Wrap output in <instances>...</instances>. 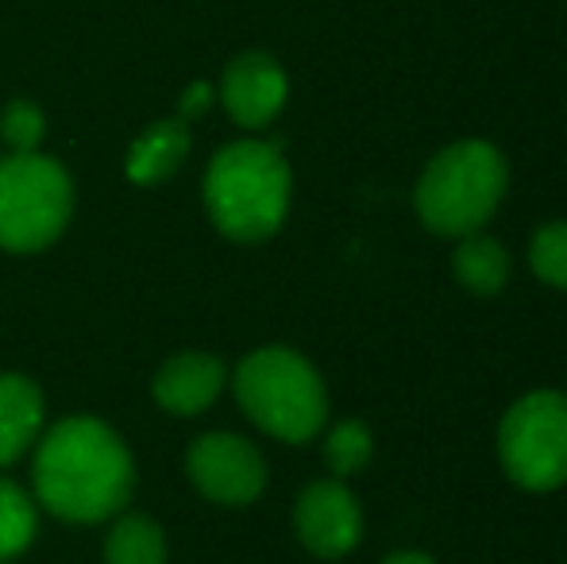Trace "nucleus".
<instances>
[{"label":"nucleus","instance_id":"nucleus-18","mask_svg":"<svg viewBox=\"0 0 567 564\" xmlns=\"http://www.w3.org/2000/svg\"><path fill=\"white\" fill-rule=\"evenodd\" d=\"M0 140L8 143V151H39L47 140V116L35 101H8L0 113Z\"/></svg>","mask_w":567,"mask_h":564},{"label":"nucleus","instance_id":"nucleus-10","mask_svg":"<svg viewBox=\"0 0 567 564\" xmlns=\"http://www.w3.org/2000/svg\"><path fill=\"white\" fill-rule=\"evenodd\" d=\"M228 387L225 360L209 352H178L155 371L151 394L155 402L174 418H197L220 399Z\"/></svg>","mask_w":567,"mask_h":564},{"label":"nucleus","instance_id":"nucleus-19","mask_svg":"<svg viewBox=\"0 0 567 564\" xmlns=\"http://www.w3.org/2000/svg\"><path fill=\"white\" fill-rule=\"evenodd\" d=\"M217 101V90H213L209 82H194L186 93H182V101H178V116L186 124H194L197 116H205L209 113V105Z\"/></svg>","mask_w":567,"mask_h":564},{"label":"nucleus","instance_id":"nucleus-2","mask_svg":"<svg viewBox=\"0 0 567 564\" xmlns=\"http://www.w3.org/2000/svg\"><path fill=\"white\" fill-rule=\"evenodd\" d=\"M290 163L267 140H236L209 158L205 209L209 221L239 244L270 240L290 213Z\"/></svg>","mask_w":567,"mask_h":564},{"label":"nucleus","instance_id":"nucleus-8","mask_svg":"<svg viewBox=\"0 0 567 564\" xmlns=\"http://www.w3.org/2000/svg\"><path fill=\"white\" fill-rule=\"evenodd\" d=\"M293 530H298L301 545L321 561H340L363 537V511L359 499L343 480H317L298 495L293 506Z\"/></svg>","mask_w":567,"mask_h":564},{"label":"nucleus","instance_id":"nucleus-17","mask_svg":"<svg viewBox=\"0 0 567 564\" xmlns=\"http://www.w3.org/2000/svg\"><path fill=\"white\" fill-rule=\"evenodd\" d=\"M529 264L540 283L567 290V221H548L529 244Z\"/></svg>","mask_w":567,"mask_h":564},{"label":"nucleus","instance_id":"nucleus-11","mask_svg":"<svg viewBox=\"0 0 567 564\" xmlns=\"http://www.w3.org/2000/svg\"><path fill=\"white\" fill-rule=\"evenodd\" d=\"M43 429V391L20 371H0V468L16 464Z\"/></svg>","mask_w":567,"mask_h":564},{"label":"nucleus","instance_id":"nucleus-13","mask_svg":"<svg viewBox=\"0 0 567 564\" xmlns=\"http://www.w3.org/2000/svg\"><path fill=\"white\" fill-rule=\"evenodd\" d=\"M452 267L455 279L467 286L471 294H478V298H491V294H498L509 283V252L486 233L460 236Z\"/></svg>","mask_w":567,"mask_h":564},{"label":"nucleus","instance_id":"nucleus-15","mask_svg":"<svg viewBox=\"0 0 567 564\" xmlns=\"http://www.w3.org/2000/svg\"><path fill=\"white\" fill-rule=\"evenodd\" d=\"M39 511L20 483L0 475V561H12L35 542Z\"/></svg>","mask_w":567,"mask_h":564},{"label":"nucleus","instance_id":"nucleus-5","mask_svg":"<svg viewBox=\"0 0 567 564\" xmlns=\"http://www.w3.org/2000/svg\"><path fill=\"white\" fill-rule=\"evenodd\" d=\"M74 213V182L59 158L43 151H12L0 158V248L28 256L66 233Z\"/></svg>","mask_w":567,"mask_h":564},{"label":"nucleus","instance_id":"nucleus-1","mask_svg":"<svg viewBox=\"0 0 567 564\" xmlns=\"http://www.w3.org/2000/svg\"><path fill=\"white\" fill-rule=\"evenodd\" d=\"M135 495V457L109 422L62 418L35 449V499L66 522L116 519Z\"/></svg>","mask_w":567,"mask_h":564},{"label":"nucleus","instance_id":"nucleus-6","mask_svg":"<svg viewBox=\"0 0 567 564\" xmlns=\"http://www.w3.org/2000/svg\"><path fill=\"white\" fill-rule=\"evenodd\" d=\"M502 472L525 491H556L567 483V394L533 391L502 414Z\"/></svg>","mask_w":567,"mask_h":564},{"label":"nucleus","instance_id":"nucleus-7","mask_svg":"<svg viewBox=\"0 0 567 564\" xmlns=\"http://www.w3.org/2000/svg\"><path fill=\"white\" fill-rule=\"evenodd\" d=\"M186 475L209 503L247 506L267 491V460L239 433H202L186 452Z\"/></svg>","mask_w":567,"mask_h":564},{"label":"nucleus","instance_id":"nucleus-12","mask_svg":"<svg viewBox=\"0 0 567 564\" xmlns=\"http://www.w3.org/2000/svg\"><path fill=\"white\" fill-rule=\"evenodd\" d=\"M186 155H189V124L182 116H166V121H155L151 129H143L135 136L124 158V174L135 186H158L171 174H178Z\"/></svg>","mask_w":567,"mask_h":564},{"label":"nucleus","instance_id":"nucleus-4","mask_svg":"<svg viewBox=\"0 0 567 564\" xmlns=\"http://www.w3.org/2000/svg\"><path fill=\"white\" fill-rule=\"evenodd\" d=\"M506 155L486 140L449 143L421 171L413 205L436 236L483 233L506 197Z\"/></svg>","mask_w":567,"mask_h":564},{"label":"nucleus","instance_id":"nucleus-14","mask_svg":"<svg viewBox=\"0 0 567 564\" xmlns=\"http://www.w3.org/2000/svg\"><path fill=\"white\" fill-rule=\"evenodd\" d=\"M105 564H166V534L155 519L120 511L105 534Z\"/></svg>","mask_w":567,"mask_h":564},{"label":"nucleus","instance_id":"nucleus-3","mask_svg":"<svg viewBox=\"0 0 567 564\" xmlns=\"http://www.w3.org/2000/svg\"><path fill=\"white\" fill-rule=\"evenodd\" d=\"M236 402L267 437L286 444H306L329 422V391L324 379L298 348L267 345L239 360Z\"/></svg>","mask_w":567,"mask_h":564},{"label":"nucleus","instance_id":"nucleus-16","mask_svg":"<svg viewBox=\"0 0 567 564\" xmlns=\"http://www.w3.org/2000/svg\"><path fill=\"white\" fill-rule=\"evenodd\" d=\"M371 452H374V437L371 429L363 422H355V418H348V422H337L324 433V464H329V472L337 475V480H348V475L363 472L367 464H371Z\"/></svg>","mask_w":567,"mask_h":564},{"label":"nucleus","instance_id":"nucleus-9","mask_svg":"<svg viewBox=\"0 0 567 564\" xmlns=\"http://www.w3.org/2000/svg\"><path fill=\"white\" fill-rule=\"evenodd\" d=\"M217 98L231 116V124L247 132H259L282 113L286 98H290V78H286L282 62L267 51H244L225 66L217 85Z\"/></svg>","mask_w":567,"mask_h":564},{"label":"nucleus","instance_id":"nucleus-20","mask_svg":"<svg viewBox=\"0 0 567 564\" xmlns=\"http://www.w3.org/2000/svg\"><path fill=\"white\" fill-rule=\"evenodd\" d=\"M379 564H436L429 553H417V550H405V553H390L386 561H379Z\"/></svg>","mask_w":567,"mask_h":564}]
</instances>
